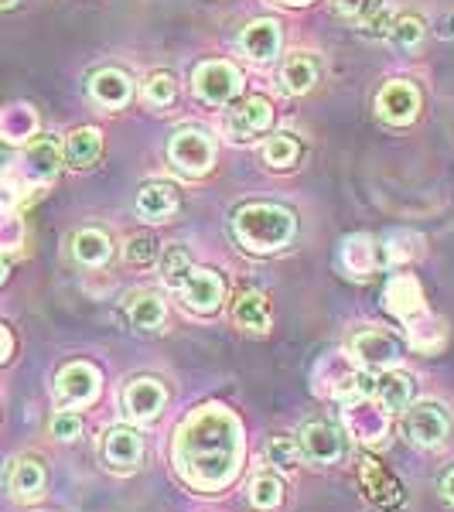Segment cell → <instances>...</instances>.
I'll list each match as a JSON object with an SVG mask.
<instances>
[{
	"mask_svg": "<svg viewBox=\"0 0 454 512\" xmlns=\"http://www.w3.org/2000/svg\"><path fill=\"white\" fill-rule=\"evenodd\" d=\"M41 489H45V468L31 458H21L18 465L11 468V492L18 499H38Z\"/></svg>",
	"mask_w": 454,
	"mask_h": 512,
	"instance_id": "cell-28",
	"label": "cell"
},
{
	"mask_svg": "<svg viewBox=\"0 0 454 512\" xmlns=\"http://www.w3.org/2000/svg\"><path fill=\"white\" fill-rule=\"evenodd\" d=\"M352 355H356L359 366L366 369H390L400 359V345L393 342L386 332H359L352 338Z\"/></svg>",
	"mask_w": 454,
	"mask_h": 512,
	"instance_id": "cell-14",
	"label": "cell"
},
{
	"mask_svg": "<svg viewBox=\"0 0 454 512\" xmlns=\"http://www.w3.org/2000/svg\"><path fill=\"white\" fill-rule=\"evenodd\" d=\"M38 134V113L24 103H11L0 110V137L7 144H24L28 137Z\"/></svg>",
	"mask_w": 454,
	"mask_h": 512,
	"instance_id": "cell-22",
	"label": "cell"
},
{
	"mask_svg": "<svg viewBox=\"0 0 454 512\" xmlns=\"http://www.w3.org/2000/svg\"><path fill=\"white\" fill-rule=\"evenodd\" d=\"M130 321H134L137 332H154L164 325V301L158 294H137L130 304Z\"/></svg>",
	"mask_w": 454,
	"mask_h": 512,
	"instance_id": "cell-29",
	"label": "cell"
},
{
	"mask_svg": "<svg viewBox=\"0 0 454 512\" xmlns=\"http://www.w3.org/2000/svg\"><path fill=\"white\" fill-rule=\"evenodd\" d=\"M424 35H427L424 21L414 18V14H403V18H396L390 24V35L386 38H390L396 48H417L420 41H424Z\"/></svg>",
	"mask_w": 454,
	"mask_h": 512,
	"instance_id": "cell-32",
	"label": "cell"
},
{
	"mask_svg": "<svg viewBox=\"0 0 454 512\" xmlns=\"http://www.w3.org/2000/svg\"><path fill=\"white\" fill-rule=\"evenodd\" d=\"M376 393H379V403H383L390 414H400V410H407L410 400H414V383H410L407 373H386L383 379H376Z\"/></svg>",
	"mask_w": 454,
	"mask_h": 512,
	"instance_id": "cell-27",
	"label": "cell"
},
{
	"mask_svg": "<svg viewBox=\"0 0 454 512\" xmlns=\"http://www.w3.org/2000/svg\"><path fill=\"white\" fill-rule=\"evenodd\" d=\"M89 96L93 103H99L103 110H123L134 96V82L123 76L120 69H99L93 79H89Z\"/></svg>",
	"mask_w": 454,
	"mask_h": 512,
	"instance_id": "cell-18",
	"label": "cell"
},
{
	"mask_svg": "<svg viewBox=\"0 0 454 512\" xmlns=\"http://www.w3.org/2000/svg\"><path fill=\"white\" fill-rule=\"evenodd\" d=\"M79 434H82V420L76 414L62 410V414L52 417V437H59V441H76Z\"/></svg>",
	"mask_w": 454,
	"mask_h": 512,
	"instance_id": "cell-38",
	"label": "cell"
},
{
	"mask_svg": "<svg viewBox=\"0 0 454 512\" xmlns=\"http://www.w3.org/2000/svg\"><path fill=\"white\" fill-rule=\"evenodd\" d=\"M407 332H410V345H414L417 352H437L444 349V342H448V328H444V321L431 318L427 311H420L407 321Z\"/></svg>",
	"mask_w": 454,
	"mask_h": 512,
	"instance_id": "cell-25",
	"label": "cell"
},
{
	"mask_svg": "<svg viewBox=\"0 0 454 512\" xmlns=\"http://www.w3.org/2000/svg\"><path fill=\"white\" fill-rule=\"evenodd\" d=\"M4 280H7V263L0 260V284H4Z\"/></svg>",
	"mask_w": 454,
	"mask_h": 512,
	"instance_id": "cell-44",
	"label": "cell"
},
{
	"mask_svg": "<svg viewBox=\"0 0 454 512\" xmlns=\"http://www.w3.org/2000/svg\"><path fill=\"white\" fill-rule=\"evenodd\" d=\"M175 93H178V82L171 72H154V76H147V82H144V103L154 106V110L171 106Z\"/></svg>",
	"mask_w": 454,
	"mask_h": 512,
	"instance_id": "cell-31",
	"label": "cell"
},
{
	"mask_svg": "<svg viewBox=\"0 0 454 512\" xmlns=\"http://www.w3.org/2000/svg\"><path fill=\"white\" fill-rule=\"evenodd\" d=\"M342 267L349 277L366 280L373 270L383 267V253H379V243L373 236H349L342 243Z\"/></svg>",
	"mask_w": 454,
	"mask_h": 512,
	"instance_id": "cell-17",
	"label": "cell"
},
{
	"mask_svg": "<svg viewBox=\"0 0 454 512\" xmlns=\"http://www.w3.org/2000/svg\"><path fill=\"white\" fill-rule=\"evenodd\" d=\"M270 123H274V106H270V99L250 96L229 113V134L236 140H253V137H260L263 130H270Z\"/></svg>",
	"mask_w": 454,
	"mask_h": 512,
	"instance_id": "cell-12",
	"label": "cell"
},
{
	"mask_svg": "<svg viewBox=\"0 0 454 512\" xmlns=\"http://www.w3.org/2000/svg\"><path fill=\"white\" fill-rule=\"evenodd\" d=\"M72 253H76L82 267H103L113 253L110 236L103 229H79L76 239H72Z\"/></svg>",
	"mask_w": 454,
	"mask_h": 512,
	"instance_id": "cell-26",
	"label": "cell"
},
{
	"mask_svg": "<svg viewBox=\"0 0 454 512\" xmlns=\"http://www.w3.org/2000/svg\"><path fill=\"white\" fill-rule=\"evenodd\" d=\"M24 229H21V219L14 216H0V250H14L21 243Z\"/></svg>",
	"mask_w": 454,
	"mask_h": 512,
	"instance_id": "cell-39",
	"label": "cell"
},
{
	"mask_svg": "<svg viewBox=\"0 0 454 512\" xmlns=\"http://www.w3.org/2000/svg\"><path fill=\"white\" fill-rule=\"evenodd\" d=\"M318 82V62L308 52H297L280 69V89L287 96H304Z\"/></svg>",
	"mask_w": 454,
	"mask_h": 512,
	"instance_id": "cell-21",
	"label": "cell"
},
{
	"mask_svg": "<svg viewBox=\"0 0 454 512\" xmlns=\"http://www.w3.org/2000/svg\"><path fill=\"white\" fill-rule=\"evenodd\" d=\"M168 158L181 175L202 178L216 164V140L205 134V130H178L168 144Z\"/></svg>",
	"mask_w": 454,
	"mask_h": 512,
	"instance_id": "cell-4",
	"label": "cell"
},
{
	"mask_svg": "<svg viewBox=\"0 0 454 512\" xmlns=\"http://www.w3.org/2000/svg\"><path fill=\"white\" fill-rule=\"evenodd\" d=\"M420 110V93L414 82L407 79H390L383 89H379L376 96V113L383 117L386 123H393V127H407V123H414Z\"/></svg>",
	"mask_w": 454,
	"mask_h": 512,
	"instance_id": "cell-7",
	"label": "cell"
},
{
	"mask_svg": "<svg viewBox=\"0 0 454 512\" xmlns=\"http://www.w3.org/2000/svg\"><path fill=\"white\" fill-rule=\"evenodd\" d=\"M280 4H291V7H304V4H311V0H280Z\"/></svg>",
	"mask_w": 454,
	"mask_h": 512,
	"instance_id": "cell-43",
	"label": "cell"
},
{
	"mask_svg": "<svg viewBox=\"0 0 454 512\" xmlns=\"http://www.w3.org/2000/svg\"><path fill=\"white\" fill-rule=\"evenodd\" d=\"M301 451L308 454L311 461H318V465H335L345 454V431H338L335 424H325V420L304 424Z\"/></svg>",
	"mask_w": 454,
	"mask_h": 512,
	"instance_id": "cell-11",
	"label": "cell"
},
{
	"mask_svg": "<svg viewBox=\"0 0 454 512\" xmlns=\"http://www.w3.org/2000/svg\"><path fill=\"white\" fill-rule=\"evenodd\" d=\"M332 7H335L338 18L366 24L379 11V0H332Z\"/></svg>",
	"mask_w": 454,
	"mask_h": 512,
	"instance_id": "cell-35",
	"label": "cell"
},
{
	"mask_svg": "<svg viewBox=\"0 0 454 512\" xmlns=\"http://www.w3.org/2000/svg\"><path fill=\"white\" fill-rule=\"evenodd\" d=\"M181 301H185V308H192L195 315H212V311H219L222 304V294H226V284H222V277L216 270H195L181 280Z\"/></svg>",
	"mask_w": 454,
	"mask_h": 512,
	"instance_id": "cell-9",
	"label": "cell"
},
{
	"mask_svg": "<svg viewBox=\"0 0 454 512\" xmlns=\"http://www.w3.org/2000/svg\"><path fill=\"white\" fill-rule=\"evenodd\" d=\"M454 35V18H444V28H441V38H451Z\"/></svg>",
	"mask_w": 454,
	"mask_h": 512,
	"instance_id": "cell-42",
	"label": "cell"
},
{
	"mask_svg": "<svg viewBox=\"0 0 454 512\" xmlns=\"http://www.w3.org/2000/svg\"><path fill=\"white\" fill-rule=\"evenodd\" d=\"M233 233L250 253H277L297 233V219L291 209L274 202H246L233 216Z\"/></svg>",
	"mask_w": 454,
	"mask_h": 512,
	"instance_id": "cell-2",
	"label": "cell"
},
{
	"mask_svg": "<svg viewBox=\"0 0 454 512\" xmlns=\"http://www.w3.org/2000/svg\"><path fill=\"white\" fill-rule=\"evenodd\" d=\"M441 489H444V495H448V502H454V468H451V472H448V475H444Z\"/></svg>",
	"mask_w": 454,
	"mask_h": 512,
	"instance_id": "cell-41",
	"label": "cell"
},
{
	"mask_svg": "<svg viewBox=\"0 0 454 512\" xmlns=\"http://www.w3.org/2000/svg\"><path fill=\"white\" fill-rule=\"evenodd\" d=\"M383 301H386V311H390L393 318H403V321H410L414 315L424 311V291H420V284L410 274L393 277L390 284H386Z\"/></svg>",
	"mask_w": 454,
	"mask_h": 512,
	"instance_id": "cell-19",
	"label": "cell"
},
{
	"mask_svg": "<svg viewBox=\"0 0 454 512\" xmlns=\"http://www.w3.org/2000/svg\"><path fill=\"white\" fill-rule=\"evenodd\" d=\"M18 4V0H0V7H14Z\"/></svg>",
	"mask_w": 454,
	"mask_h": 512,
	"instance_id": "cell-45",
	"label": "cell"
},
{
	"mask_svg": "<svg viewBox=\"0 0 454 512\" xmlns=\"http://www.w3.org/2000/svg\"><path fill=\"white\" fill-rule=\"evenodd\" d=\"M239 48L243 55H250L253 62H270L280 52V24L274 18H257L246 24L243 35H239Z\"/></svg>",
	"mask_w": 454,
	"mask_h": 512,
	"instance_id": "cell-15",
	"label": "cell"
},
{
	"mask_svg": "<svg viewBox=\"0 0 454 512\" xmlns=\"http://www.w3.org/2000/svg\"><path fill=\"white\" fill-rule=\"evenodd\" d=\"M99 390H103V379H99V369L89 366V362H69L62 369L59 379H55V396H59L62 407H89L96 400Z\"/></svg>",
	"mask_w": 454,
	"mask_h": 512,
	"instance_id": "cell-6",
	"label": "cell"
},
{
	"mask_svg": "<svg viewBox=\"0 0 454 512\" xmlns=\"http://www.w3.org/2000/svg\"><path fill=\"white\" fill-rule=\"evenodd\" d=\"M62 168V147L55 137H38L24 147V154L11 168L4 171V181L11 185V192H31L41 188L45 181H52Z\"/></svg>",
	"mask_w": 454,
	"mask_h": 512,
	"instance_id": "cell-3",
	"label": "cell"
},
{
	"mask_svg": "<svg viewBox=\"0 0 454 512\" xmlns=\"http://www.w3.org/2000/svg\"><path fill=\"white\" fill-rule=\"evenodd\" d=\"M280 499H284V485L274 475H257L250 482V502L257 509H277Z\"/></svg>",
	"mask_w": 454,
	"mask_h": 512,
	"instance_id": "cell-34",
	"label": "cell"
},
{
	"mask_svg": "<svg viewBox=\"0 0 454 512\" xmlns=\"http://www.w3.org/2000/svg\"><path fill=\"white\" fill-rule=\"evenodd\" d=\"M130 263H151L154 256H158V243H154L151 236H134L127 243V250H123Z\"/></svg>",
	"mask_w": 454,
	"mask_h": 512,
	"instance_id": "cell-37",
	"label": "cell"
},
{
	"mask_svg": "<svg viewBox=\"0 0 454 512\" xmlns=\"http://www.w3.org/2000/svg\"><path fill=\"white\" fill-rule=\"evenodd\" d=\"M164 403H168V393L158 379H134V383L123 390V407L134 420H158Z\"/></svg>",
	"mask_w": 454,
	"mask_h": 512,
	"instance_id": "cell-13",
	"label": "cell"
},
{
	"mask_svg": "<svg viewBox=\"0 0 454 512\" xmlns=\"http://www.w3.org/2000/svg\"><path fill=\"white\" fill-rule=\"evenodd\" d=\"M403 434L420 448H437L444 441V434H448V417H444V410L437 403H417V407H407Z\"/></svg>",
	"mask_w": 454,
	"mask_h": 512,
	"instance_id": "cell-10",
	"label": "cell"
},
{
	"mask_svg": "<svg viewBox=\"0 0 454 512\" xmlns=\"http://www.w3.org/2000/svg\"><path fill=\"white\" fill-rule=\"evenodd\" d=\"M297 154H301V144H297L294 134H277L267 140V147H263V158H267L270 168H291L297 161Z\"/></svg>",
	"mask_w": 454,
	"mask_h": 512,
	"instance_id": "cell-30",
	"label": "cell"
},
{
	"mask_svg": "<svg viewBox=\"0 0 454 512\" xmlns=\"http://www.w3.org/2000/svg\"><path fill=\"white\" fill-rule=\"evenodd\" d=\"M267 458L274 461L277 468H297V461H301V451H297V444L291 437H274L267 448Z\"/></svg>",
	"mask_w": 454,
	"mask_h": 512,
	"instance_id": "cell-36",
	"label": "cell"
},
{
	"mask_svg": "<svg viewBox=\"0 0 454 512\" xmlns=\"http://www.w3.org/2000/svg\"><path fill=\"white\" fill-rule=\"evenodd\" d=\"M11 349H14V338H11V332H7L4 325H0V362L11 355Z\"/></svg>",
	"mask_w": 454,
	"mask_h": 512,
	"instance_id": "cell-40",
	"label": "cell"
},
{
	"mask_svg": "<svg viewBox=\"0 0 454 512\" xmlns=\"http://www.w3.org/2000/svg\"><path fill=\"white\" fill-rule=\"evenodd\" d=\"M99 154H103V134L96 127H79L65 140V161L72 168H89L99 161Z\"/></svg>",
	"mask_w": 454,
	"mask_h": 512,
	"instance_id": "cell-23",
	"label": "cell"
},
{
	"mask_svg": "<svg viewBox=\"0 0 454 512\" xmlns=\"http://www.w3.org/2000/svg\"><path fill=\"white\" fill-rule=\"evenodd\" d=\"M192 89L202 103L209 106H226L233 103L243 89V72L229 62H202L192 76Z\"/></svg>",
	"mask_w": 454,
	"mask_h": 512,
	"instance_id": "cell-5",
	"label": "cell"
},
{
	"mask_svg": "<svg viewBox=\"0 0 454 512\" xmlns=\"http://www.w3.org/2000/svg\"><path fill=\"white\" fill-rule=\"evenodd\" d=\"M178 209V192L168 181H147L137 195V212L147 222H164L168 216H175Z\"/></svg>",
	"mask_w": 454,
	"mask_h": 512,
	"instance_id": "cell-20",
	"label": "cell"
},
{
	"mask_svg": "<svg viewBox=\"0 0 454 512\" xmlns=\"http://www.w3.org/2000/svg\"><path fill=\"white\" fill-rule=\"evenodd\" d=\"M233 321L239 328H246V332L253 335H263L270 328V311H267V297L260 291H246L236 297L233 304Z\"/></svg>",
	"mask_w": 454,
	"mask_h": 512,
	"instance_id": "cell-24",
	"label": "cell"
},
{
	"mask_svg": "<svg viewBox=\"0 0 454 512\" xmlns=\"http://www.w3.org/2000/svg\"><path fill=\"white\" fill-rule=\"evenodd\" d=\"M103 454H106V461H110V468H117V472H134L140 465V458H144V441H140V434L134 427H113L103 441Z\"/></svg>",
	"mask_w": 454,
	"mask_h": 512,
	"instance_id": "cell-16",
	"label": "cell"
},
{
	"mask_svg": "<svg viewBox=\"0 0 454 512\" xmlns=\"http://www.w3.org/2000/svg\"><path fill=\"white\" fill-rule=\"evenodd\" d=\"M171 454L195 492H222L243 465V427L222 403H205L178 427Z\"/></svg>",
	"mask_w": 454,
	"mask_h": 512,
	"instance_id": "cell-1",
	"label": "cell"
},
{
	"mask_svg": "<svg viewBox=\"0 0 454 512\" xmlns=\"http://www.w3.org/2000/svg\"><path fill=\"white\" fill-rule=\"evenodd\" d=\"M188 274H192V260H188V253L181 250L178 243H171L161 256V277L168 280L171 287H181V280Z\"/></svg>",
	"mask_w": 454,
	"mask_h": 512,
	"instance_id": "cell-33",
	"label": "cell"
},
{
	"mask_svg": "<svg viewBox=\"0 0 454 512\" xmlns=\"http://www.w3.org/2000/svg\"><path fill=\"white\" fill-rule=\"evenodd\" d=\"M373 396L356 403H345V431H349L362 444H383L390 434V410L373 407Z\"/></svg>",
	"mask_w": 454,
	"mask_h": 512,
	"instance_id": "cell-8",
	"label": "cell"
}]
</instances>
